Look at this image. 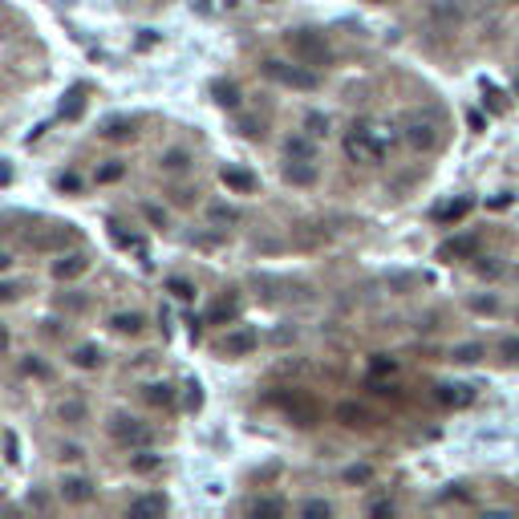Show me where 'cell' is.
Here are the masks:
<instances>
[{
	"label": "cell",
	"instance_id": "6da1fadb",
	"mask_svg": "<svg viewBox=\"0 0 519 519\" xmlns=\"http://www.w3.org/2000/svg\"><path fill=\"white\" fill-rule=\"evenodd\" d=\"M284 45H289L292 61H305V66H313V69H321V66H329V61H333V49H329L325 33H317V29H292V33H284Z\"/></svg>",
	"mask_w": 519,
	"mask_h": 519
},
{
	"label": "cell",
	"instance_id": "7a4b0ae2",
	"mask_svg": "<svg viewBox=\"0 0 519 519\" xmlns=\"http://www.w3.org/2000/svg\"><path fill=\"white\" fill-rule=\"evenodd\" d=\"M264 74L272 77V81H280V86L289 89H317L321 86V74L313 66H305V61H297V66H289V61H264Z\"/></svg>",
	"mask_w": 519,
	"mask_h": 519
},
{
	"label": "cell",
	"instance_id": "3957f363",
	"mask_svg": "<svg viewBox=\"0 0 519 519\" xmlns=\"http://www.w3.org/2000/svg\"><path fill=\"white\" fill-rule=\"evenodd\" d=\"M345 154L353 163H382L385 159V143L377 138L374 126H353L345 135Z\"/></svg>",
	"mask_w": 519,
	"mask_h": 519
},
{
	"label": "cell",
	"instance_id": "277c9868",
	"mask_svg": "<svg viewBox=\"0 0 519 519\" xmlns=\"http://www.w3.org/2000/svg\"><path fill=\"white\" fill-rule=\"evenodd\" d=\"M110 434H114V443L130 446V451H146V446L154 443L151 426L135 422V418H126V414H118V418H110Z\"/></svg>",
	"mask_w": 519,
	"mask_h": 519
},
{
	"label": "cell",
	"instance_id": "5b68a950",
	"mask_svg": "<svg viewBox=\"0 0 519 519\" xmlns=\"http://www.w3.org/2000/svg\"><path fill=\"white\" fill-rule=\"evenodd\" d=\"M406 143H410L414 151H434V146H438V126H434L430 118H410V122H406Z\"/></svg>",
	"mask_w": 519,
	"mask_h": 519
},
{
	"label": "cell",
	"instance_id": "8992f818",
	"mask_svg": "<svg viewBox=\"0 0 519 519\" xmlns=\"http://www.w3.org/2000/svg\"><path fill=\"white\" fill-rule=\"evenodd\" d=\"M256 345H260V333H256V329H248V325L231 329V333L223 337V353H228V357H248Z\"/></svg>",
	"mask_w": 519,
	"mask_h": 519
},
{
	"label": "cell",
	"instance_id": "52a82bcc",
	"mask_svg": "<svg viewBox=\"0 0 519 519\" xmlns=\"http://www.w3.org/2000/svg\"><path fill=\"white\" fill-rule=\"evenodd\" d=\"M284 183H292V187H313L317 183V167H313V159H297V163L284 167Z\"/></svg>",
	"mask_w": 519,
	"mask_h": 519
},
{
	"label": "cell",
	"instance_id": "ba28073f",
	"mask_svg": "<svg viewBox=\"0 0 519 519\" xmlns=\"http://www.w3.org/2000/svg\"><path fill=\"white\" fill-rule=\"evenodd\" d=\"M69 240H74V231H69V228H53V231H41V236H29V248L53 252V248H66Z\"/></svg>",
	"mask_w": 519,
	"mask_h": 519
},
{
	"label": "cell",
	"instance_id": "9c48e42d",
	"mask_svg": "<svg viewBox=\"0 0 519 519\" xmlns=\"http://www.w3.org/2000/svg\"><path fill=\"white\" fill-rule=\"evenodd\" d=\"M97 495V487L89 479H66L61 483V500L66 503H89Z\"/></svg>",
	"mask_w": 519,
	"mask_h": 519
},
{
	"label": "cell",
	"instance_id": "30bf717a",
	"mask_svg": "<svg viewBox=\"0 0 519 519\" xmlns=\"http://www.w3.org/2000/svg\"><path fill=\"white\" fill-rule=\"evenodd\" d=\"M86 268H89V256L74 252V256H61L58 264H53V276H58V280H77V276H81Z\"/></svg>",
	"mask_w": 519,
	"mask_h": 519
},
{
	"label": "cell",
	"instance_id": "8fae6325",
	"mask_svg": "<svg viewBox=\"0 0 519 519\" xmlns=\"http://www.w3.org/2000/svg\"><path fill=\"white\" fill-rule=\"evenodd\" d=\"M475 252H479V236H459V240L443 244L438 256L443 260H467V256H475Z\"/></svg>",
	"mask_w": 519,
	"mask_h": 519
},
{
	"label": "cell",
	"instance_id": "7c38bea8",
	"mask_svg": "<svg viewBox=\"0 0 519 519\" xmlns=\"http://www.w3.org/2000/svg\"><path fill=\"white\" fill-rule=\"evenodd\" d=\"M220 179H223V187H231V191H240V195L256 191V174L240 171V167H223V171H220Z\"/></svg>",
	"mask_w": 519,
	"mask_h": 519
},
{
	"label": "cell",
	"instance_id": "4fadbf2b",
	"mask_svg": "<svg viewBox=\"0 0 519 519\" xmlns=\"http://www.w3.org/2000/svg\"><path fill=\"white\" fill-rule=\"evenodd\" d=\"M438 402L443 406H471L475 394H471V385H438Z\"/></svg>",
	"mask_w": 519,
	"mask_h": 519
},
{
	"label": "cell",
	"instance_id": "5bb4252c",
	"mask_svg": "<svg viewBox=\"0 0 519 519\" xmlns=\"http://www.w3.org/2000/svg\"><path fill=\"white\" fill-rule=\"evenodd\" d=\"M81 110H86V86H74L66 94V102H61V118L74 122V118H81Z\"/></svg>",
	"mask_w": 519,
	"mask_h": 519
},
{
	"label": "cell",
	"instance_id": "9a60e30c",
	"mask_svg": "<svg viewBox=\"0 0 519 519\" xmlns=\"http://www.w3.org/2000/svg\"><path fill=\"white\" fill-rule=\"evenodd\" d=\"M337 418H341V426H366L369 422V410L357 402H341L337 406Z\"/></svg>",
	"mask_w": 519,
	"mask_h": 519
},
{
	"label": "cell",
	"instance_id": "2e32d148",
	"mask_svg": "<svg viewBox=\"0 0 519 519\" xmlns=\"http://www.w3.org/2000/svg\"><path fill=\"white\" fill-rule=\"evenodd\" d=\"M163 511H167L163 495H138V500L130 503V515H163Z\"/></svg>",
	"mask_w": 519,
	"mask_h": 519
},
{
	"label": "cell",
	"instance_id": "e0dca14e",
	"mask_svg": "<svg viewBox=\"0 0 519 519\" xmlns=\"http://www.w3.org/2000/svg\"><path fill=\"white\" fill-rule=\"evenodd\" d=\"M102 135H106L110 143H126V138H135V122H126V118H110V122L102 126Z\"/></svg>",
	"mask_w": 519,
	"mask_h": 519
},
{
	"label": "cell",
	"instance_id": "ac0fdd59",
	"mask_svg": "<svg viewBox=\"0 0 519 519\" xmlns=\"http://www.w3.org/2000/svg\"><path fill=\"white\" fill-rule=\"evenodd\" d=\"M467 212H471V199H454V203H443V207H434V220L451 223V220H462Z\"/></svg>",
	"mask_w": 519,
	"mask_h": 519
},
{
	"label": "cell",
	"instance_id": "d6986e66",
	"mask_svg": "<svg viewBox=\"0 0 519 519\" xmlns=\"http://www.w3.org/2000/svg\"><path fill=\"white\" fill-rule=\"evenodd\" d=\"M284 511H289V503L284 500H252L248 503V515H284Z\"/></svg>",
	"mask_w": 519,
	"mask_h": 519
},
{
	"label": "cell",
	"instance_id": "ffe728a7",
	"mask_svg": "<svg viewBox=\"0 0 519 519\" xmlns=\"http://www.w3.org/2000/svg\"><path fill=\"white\" fill-rule=\"evenodd\" d=\"M20 374L25 377H37V382H49V377H53V369L45 366V361H41V357H20Z\"/></svg>",
	"mask_w": 519,
	"mask_h": 519
},
{
	"label": "cell",
	"instance_id": "44dd1931",
	"mask_svg": "<svg viewBox=\"0 0 519 519\" xmlns=\"http://www.w3.org/2000/svg\"><path fill=\"white\" fill-rule=\"evenodd\" d=\"M159 163H163V171H171V174H183L187 167H191V154H187V151H167L163 159H159Z\"/></svg>",
	"mask_w": 519,
	"mask_h": 519
},
{
	"label": "cell",
	"instance_id": "7402d4cb",
	"mask_svg": "<svg viewBox=\"0 0 519 519\" xmlns=\"http://www.w3.org/2000/svg\"><path fill=\"white\" fill-rule=\"evenodd\" d=\"M146 402L151 406H171L174 402V385H167V382L146 385Z\"/></svg>",
	"mask_w": 519,
	"mask_h": 519
},
{
	"label": "cell",
	"instance_id": "603a6c76",
	"mask_svg": "<svg viewBox=\"0 0 519 519\" xmlns=\"http://www.w3.org/2000/svg\"><path fill=\"white\" fill-rule=\"evenodd\" d=\"M110 325H114L118 333H143L146 321H143V313H118V317L110 321Z\"/></svg>",
	"mask_w": 519,
	"mask_h": 519
},
{
	"label": "cell",
	"instance_id": "cb8c5ba5",
	"mask_svg": "<svg viewBox=\"0 0 519 519\" xmlns=\"http://www.w3.org/2000/svg\"><path fill=\"white\" fill-rule=\"evenodd\" d=\"M430 12H434V20H443V25H459V17H462L459 4H451V0H438Z\"/></svg>",
	"mask_w": 519,
	"mask_h": 519
},
{
	"label": "cell",
	"instance_id": "d4e9b609",
	"mask_svg": "<svg viewBox=\"0 0 519 519\" xmlns=\"http://www.w3.org/2000/svg\"><path fill=\"white\" fill-rule=\"evenodd\" d=\"M212 94H215V102H220V106H228V110L240 106V89H236V86H223V81H220V86H212Z\"/></svg>",
	"mask_w": 519,
	"mask_h": 519
},
{
	"label": "cell",
	"instance_id": "484cf974",
	"mask_svg": "<svg viewBox=\"0 0 519 519\" xmlns=\"http://www.w3.org/2000/svg\"><path fill=\"white\" fill-rule=\"evenodd\" d=\"M74 361H77L81 369H97V366H102V353H97L94 345H81V349L74 353Z\"/></svg>",
	"mask_w": 519,
	"mask_h": 519
},
{
	"label": "cell",
	"instance_id": "4316f807",
	"mask_svg": "<svg viewBox=\"0 0 519 519\" xmlns=\"http://www.w3.org/2000/svg\"><path fill=\"white\" fill-rule=\"evenodd\" d=\"M305 130H308V138H325L329 135V118L325 114H305Z\"/></svg>",
	"mask_w": 519,
	"mask_h": 519
},
{
	"label": "cell",
	"instance_id": "83f0119b",
	"mask_svg": "<svg viewBox=\"0 0 519 519\" xmlns=\"http://www.w3.org/2000/svg\"><path fill=\"white\" fill-rule=\"evenodd\" d=\"M284 154H289V159H313V143H308V138H289V143H284Z\"/></svg>",
	"mask_w": 519,
	"mask_h": 519
},
{
	"label": "cell",
	"instance_id": "f1b7e54d",
	"mask_svg": "<svg viewBox=\"0 0 519 519\" xmlns=\"http://www.w3.org/2000/svg\"><path fill=\"white\" fill-rule=\"evenodd\" d=\"M61 418H66V422H81V418H86V406H81V402H77V398H69V402H61Z\"/></svg>",
	"mask_w": 519,
	"mask_h": 519
},
{
	"label": "cell",
	"instance_id": "f546056e",
	"mask_svg": "<svg viewBox=\"0 0 519 519\" xmlns=\"http://www.w3.org/2000/svg\"><path fill=\"white\" fill-rule=\"evenodd\" d=\"M451 357L454 361H462V366H471V361H479L483 357V345H459V349H451Z\"/></svg>",
	"mask_w": 519,
	"mask_h": 519
},
{
	"label": "cell",
	"instance_id": "4dcf8cb0",
	"mask_svg": "<svg viewBox=\"0 0 519 519\" xmlns=\"http://www.w3.org/2000/svg\"><path fill=\"white\" fill-rule=\"evenodd\" d=\"M4 459L17 467L20 462V443H17V430H4Z\"/></svg>",
	"mask_w": 519,
	"mask_h": 519
},
{
	"label": "cell",
	"instance_id": "1f68e13d",
	"mask_svg": "<svg viewBox=\"0 0 519 519\" xmlns=\"http://www.w3.org/2000/svg\"><path fill=\"white\" fill-rule=\"evenodd\" d=\"M369 479H374V467H366V462H357V467L345 471V483H369Z\"/></svg>",
	"mask_w": 519,
	"mask_h": 519
},
{
	"label": "cell",
	"instance_id": "d6a6232c",
	"mask_svg": "<svg viewBox=\"0 0 519 519\" xmlns=\"http://www.w3.org/2000/svg\"><path fill=\"white\" fill-rule=\"evenodd\" d=\"M394 369H398V361H394V357H374V366H369V374H374V377H382V374H394Z\"/></svg>",
	"mask_w": 519,
	"mask_h": 519
},
{
	"label": "cell",
	"instance_id": "836d02e7",
	"mask_svg": "<svg viewBox=\"0 0 519 519\" xmlns=\"http://www.w3.org/2000/svg\"><path fill=\"white\" fill-rule=\"evenodd\" d=\"M122 171H126L122 163H110V167H102V171H97V183H114V179H122Z\"/></svg>",
	"mask_w": 519,
	"mask_h": 519
},
{
	"label": "cell",
	"instance_id": "e575fe53",
	"mask_svg": "<svg viewBox=\"0 0 519 519\" xmlns=\"http://www.w3.org/2000/svg\"><path fill=\"white\" fill-rule=\"evenodd\" d=\"M167 289H171L179 300H191V297H195V289L187 284V280H167Z\"/></svg>",
	"mask_w": 519,
	"mask_h": 519
},
{
	"label": "cell",
	"instance_id": "d590c367",
	"mask_svg": "<svg viewBox=\"0 0 519 519\" xmlns=\"http://www.w3.org/2000/svg\"><path fill=\"white\" fill-rule=\"evenodd\" d=\"M143 215L154 223V228H167V212H163V207H154V203H146V207H143Z\"/></svg>",
	"mask_w": 519,
	"mask_h": 519
},
{
	"label": "cell",
	"instance_id": "8d00e7d4",
	"mask_svg": "<svg viewBox=\"0 0 519 519\" xmlns=\"http://www.w3.org/2000/svg\"><path fill=\"white\" fill-rule=\"evenodd\" d=\"M300 511H305V515H329V511H333V507H329L325 500H308Z\"/></svg>",
	"mask_w": 519,
	"mask_h": 519
},
{
	"label": "cell",
	"instance_id": "74e56055",
	"mask_svg": "<svg viewBox=\"0 0 519 519\" xmlns=\"http://www.w3.org/2000/svg\"><path fill=\"white\" fill-rule=\"evenodd\" d=\"M471 308H475V313H495V308H500V300H495V297H479V300H471Z\"/></svg>",
	"mask_w": 519,
	"mask_h": 519
},
{
	"label": "cell",
	"instance_id": "f35d334b",
	"mask_svg": "<svg viewBox=\"0 0 519 519\" xmlns=\"http://www.w3.org/2000/svg\"><path fill=\"white\" fill-rule=\"evenodd\" d=\"M212 220H215V223H236L240 215L231 212V207H212Z\"/></svg>",
	"mask_w": 519,
	"mask_h": 519
},
{
	"label": "cell",
	"instance_id": "ab89813d",
	"mask_svg": "<svg viewBox=\"0 0 519 519\" xmlns=\"http://www.w3.org/2000/svg\"><path fill=\"white\" fill-rule=\"evenodd\" d=\"M187 406H191V410H199V406H203V394H199V382H191V385H187Z\"/></svg>",
	"mask_w": 519,
	"mask_h": 519
},
{
	"label": "cell",
	"instance_id": "60d3db41",
	"mask_svg": "<svg viewBox=\"0 0 519 519\" xmlns=\"http://www.w3.org/2000/svg\"><path fill=\"white\" fill-rule=\"evenodd\" d=\"M231 313H236V305H231V300H220V305L212 308V321H223V317H231Z\"/></svg>",
	"mask_w": 519,
	"mask_h": 519
},
{
	"label": "cell",
	"instance_id": "b9f144b4",
	"mask_svg": "<svg viewBox=\"0 0 519 519\" xmlns=\"http://www.w3.org/2000/svg\"><path fill=\"white\" fill-rule=\"evenodd\" d=\"M159 462H163V459H151V454H143V459H135V471H159Z\"/></svg>",
	"mask_w": 519,
	"mask_h": 519
},
{
	"label": "cell",
	"instance_id": "7bdbcfd3",
	"mask_svg": "<svg viewBox=\"0 0 519 519\" xmlns=\"http://www.w3.org/2000/svg\"><path fill=\"white\" fill-rule=\"evenodd\" d=\"M503 357H511V361H519V341H515V337H507V341H503Z\"/></svg>",
	"mask_w": 519,
	"mask_h": 519
},
{
	"label": "cell",
	"instance_id": "ee69618b",
	"mask_svg": "<svg viewBox=\"0 0 519 519\" xmlns=\"http://www.w3.org/2000/svg\"><path fill=\"white\" fill-rule=\"evenodd\" d=\"M58 187H61V191H77V187H81V179H77V174H61Z\"/></svg>",
	"mask_w": 519,
	"mask_h": 519
},
{
	"label": "cell",
	"instance_id": "f6af8a7d",
	"mask_svg": "<svg viewBox=\"0 0 519 519\" xmlns=\"http://www.w3.org/2000/svg\"><path fill=\"white\" fill-rule=\"evenodd\" d=\"M390 289H414V276H390Z\"/></svg>",
	"mask_w": 519,
	"mask_h": 519
},
{
	"label": "cell",
	"instance_id": "bcb514c9",
	"mask_svg": "<svg viewBox=\"0 0 519 519\" xmlns=\"http://www.w3.org/2000/svg\"><path fill=\"white\" fill-rule=\"evenodd\" d=\"M20 297V284L17 280H9V284H4V300H17Z\"/></svg>",
	"mask_w": 519,
	"mask_h": 519
},
{
	"label": "cell",
	"instance_id": "7dc6e473",
	"mask_svg": "<svg viewBox=\"0 0 519 519\" xmlns=\"http://www.w3.org/2000/svg\"><path fill=\"white\" fill-rule=\"evenodd\" d=\"M369 511H374V515H394V503H374Z\"/></svg>",
	"mask_w": 519,
	"mask_h": 519
},
{
	"label": "cell",
	"instance_id": "c3c4849f",
	"mask_svg": "<svg viewBox=\"0 0 519 519\" xmlns=\"http://www.w3.org/2000/svg\"><path fill=\"white\" fill-rule=\"evenodd\" d=\"M61 459H81V446H61Z\"/></svg>",
	"mask_w": 519,
	"mask_h": 519
},
{
	"label": "cell",
	"instance_id": "681fc988",
	"mask_svg": "<svg viewBox=\"0 0 519 519\" xmlns=\"http://www.w3.org/2000/svg\"><path fill=\"white\" fill-rule=\"evenodd\" d=\"M467 122H471V130H483V114H475V110L467 114Z\"/></svg>",
	"mask_w": 519,
	"mask_h": 519
},
{
	"label": "cell",
	"instance_id": "f907efd6",
	"mask_svg": "<svg viewBox=\"0 0 519 519\" xmlns=\"http://www.w3.org/2000/svg\"><path fill=\"white\" fill-rule=\"evenodd\" d=\"M369 4H385V0H369Z\"/></svg>",
	"mask_w": 519,
	"mask_h": 519
},
{
	"label": "cell",
	"instance_id": "816d5d0a",
	"mask_svg": "<svg viewBox=\"0 0 519 519\" xmlns=\"http://www.w3.org/2000/svg\"><path fill=\"white\" fill-rule=\"evenodd\" d=\"M515 94H519V81H515Z\"/></svg>",
	"mask_w": 519,
	"mask_h": 519
}]
</instances>
